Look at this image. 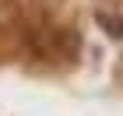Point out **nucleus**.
I'll use <instances>...</instances> for the list:
<instances>
[{
    "mask_svg": "<svg viewBox=\"0 0 123 116\" xmlns=\"http://www.w3.org/2000/svg\"><path fill=\"white\" fill-rule=\"evenodd\" d=\"M98 21L109 28V35H116V39L123 35V18H113V14H105V11H102V14H98Z\"/></svg>",
    "mask_w": 123,
    "mask_h": 116,
    "instance_id": "obj_1",
    "label": "nucleus"
}]
</instances>
